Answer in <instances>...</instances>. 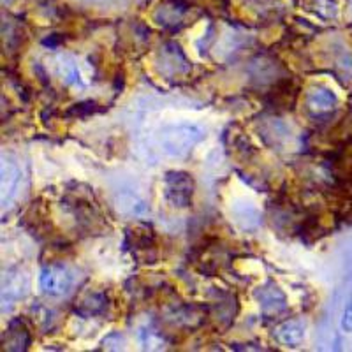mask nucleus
<instances>
[{"instance_id": "nucleus-1", "label": "nucleus", "mask_w": 352, "mask_h": 352, "mask_svg": "<svg viewBox=\"0 0 352 352\" xmlns=\"http://www.w3.org/2000/svg\"><path fill=\"white\" fill-rule=\"evenodd\" d=\"M206 138V129L194 122L169 124L160 131V146L168 155L185 157Z\"/></svg>"}, {"instance_id": "nucleus-2", "label": "nucleus", "mask_w": 352, "mask_h": 352, "mask_svg": "<svg viewBox=\"0 0 352 352\" xmlns=\"http://www.w3.org/2000/svg\"><path fill=\"white\" fill-rule=\"evenodd\" d=\"M196 182L187 171H168L164 176V197L173 208L185 210L192 206Z\"/></svg>"}, {"instance_id": "nucleus-3", "label": "nucleus", "mask_w": 352, "mask_h": 352, "mask_svg": "<svg viewBox=\"0 0 352 352\" xmlns=\"http://www.w3.org/2000/svg\"><path fill=\"white\" fill-rule=\"evenodd\" d=\"M39 285L48 296H64L74 285V273L65 264H48L41 270Z\"/></svg>"}, {"instance_id": "nucleus-4", "label": "nucleus", "mask_w": 352, "mask_h": 352, "mask_svg": "<svg viewBox=\"0 0 352 352\" xmlns=\"http://www.w3.org/2000/svg\"><path fill=\"white\" fill-rule=\"evenodd\" d=\"M254 296H256L257 303H259L261 312L268 317L278 316L287 307V298H285L284 291L276 284H273V282H268V284L256 289Z\"/></svg>"}, {"instance_id": "nucleus-5", "label": "nucleus", "mask_w": 352, "mask_h": 352, "mask_svg": "<svg viewBox=\"0 0 352 352\" xmlns=\"http://www.w3.org/2000/svg\"><path fill=\"white\" fill-rule=\"evenodd\" d=\"M157 64H159L160 72L168 74L169 78L180 76V74H185V72H188V69H190L187 56L184 55L180 46L175 43H168L160 48L159 62H157Z\"/></svg>"}, {"instance_id": "nucleus-6", "label": "nucleus", "mask_w": 352, "mask_h": 352, "mask_svg": "<svg viewBox=\"0 0 352 352\" xmlns=\"http://www.w3.org/2000/svg\"><path fill=\"white\" fill-rule=\"evenodd\" d=\"M2 178H0V187H2V208H8L12 197L16 196V190L21 182L20 166L12 159H2Z\"/></svg>"}, {"instance_id": "nucleus-7", "label": "nucleus", "mask_w": 352, "mask_h": 352, "mask_svg": "<svg viewBox=\"0 0 352 352\" xmlns=\"http://www.w3.org/2000/svg\"><path fill=\"white\" fill-rule=\"evenodd\" d=\"M231 215L238 228L243 231H254L259 228L261 220H263L257 206L250 201H236L231 206Z\"/></svg>"}, {"instance_id": "nucleus-8", "label": "nucleus", "mask_w": 352, "mask_h": 352, "mask_svg": "<svg viewBox=\"0 0 352 352\" xmlns=\"http://www.w3.org/2000/svg\"><path fill=\"white\" fill-rule=\"evenodd\" d=\"M28 278L21 270H9L6 273L4 280H2V301L12 303V301L20 300L27 294Z\"/></svg>"}, {"instance_id": "nucleus-9", "label": "nucleus", "mask_w": 352, "mask_h": 352, "mask_svg": "<svg viewBox=\"0 0 352 352\" xmlns=\"http://www.w3.org/2000/svg\"><path fill=\"white\" fill-rule=\"evenodd\" d=\"M185 16H187V6L184 2H178V0L160 4L155 12L157 23L166 28H178L184 23Z\"/></svg>"}, {"instance_id": "nucleus-10", "label": "nucleus", "mask_w": 352, "mask_h": 352, "mask_svg": "<svg viewBox=\"0 0 352 352\" xmlns=\"http://www.w3.org/2000/svg\"><path fill=\"white\" fill-rule=\"evenodd\" d=\"M275 338L285 347H298L305 340V322L300 319L285 320L275 329Z\"/></svg>"}, {"instance_id": "nucleus-11", "label": "nucleus", "mask_w": 352, "mask_h": 352, "mask_svg": "<svg viewBox=\"0 0 352 352\" xmlns=\"http://www.w3.org/2000/svg\"><path fill=\"white\" fill-rule=\"evenodd\" d=\"M336 100H338L336 99V94L333 92L331 88L320 87V85L312 87L307 94L308 108L316 113L329 111V109H333L336 106Z\"/></svg>"}, {"instance_id": "nucleus-12", "label": "nucleus", "mask_w": 352, "mask_h": 352, "mask_svg": "<svg viewBox=\"0 0 352 352\" xmlns=\"http://www.w3.org/2000/svg\"><path fill=\"white\" fill-rule=\"evenodd\" d=\"M108 307V298L104 292L100 291H88L81 294L80 300L76 301V312L85 317H92L102 314Z\"/></svg>"}, {"instance_id": "nucleus-13", "label": "nucleus", "mask_w": 352, "mask_h": 352, "mask_svg": "<svg viewBox=\"0 0 352 352\" xmlns=\"http://www.w3.org/2000/svg\"><path fill=\"white\" fill-rule=\"evenodd\" d=\"M127 243L136 252H146L153 250L157 245L155 232L148 226H134L127 231Z\"/></svg>"}, {"instance_id": "nucleus-14", "label": "nucleus", "mask_w": 352, "mask_h": 352, "mask_svg": "<svg viewBox=\"0 0 352 352\" xmlns=\"http://www.w3.org/2000/svg\"><path fill=\"white\" fill-rule=\"evenodd\" d=\"M4 345L8 351H27L30 345V333L25 328L23 322L12 320L8 326L4 335Z\"/></svg>"}, {"instance_id": "nucleus-15", "label": "nucleus", "mask_w": 352, "mask_h": 352, "mask_svg": "<svg viewBox=\"0 0 352 352\" xmlns=\"http://www.w3.org/2000/svg\"><path fill=\"white\" fill-rule=\"evenodd\" d=\"M116 203H118V210H120V212L132 217L146 215V213L150 212L148 203H146L141 196L132 192V190H125V192L118 194V196H116Z\"/></svg>"}, {"instance_id": "nucleus-16", "label": "nucleus", "mask_w": 352, "mask_h": 352, "mask_svg": "<svg viewBox=\"0 0 352 352\" xmlns=\"http://www.w3.org/2000/svg\"><path fill=\"white\" fill-rule=\"evenodd\" d=\"M58 72H60L62 80L69 85H81L83 83V76H81L80 65L71 56H60L58 58Z\"/></svg>"}, {"instance_id": "nucleus-17", "label": "nucleus", "mask_w": 352, "mask_h": 352, "mask_svg": "<svg viewBox=\"0 0 352 352\" xmlns=\"http://www.w3.org/2000/svg\"><path fill=\"white\" fill-rule=\"evenodd\" d=\"M314 11L326 20H333L338 16V4L335 0H314Z\"/></svg>"}, {"instance_id": "nucleus-18", "label": "nucleus", "mask_w": 352, "mask_h": 352, "mask_svg": "<svg viewBox=\"0 0 352 352\" xmlns=\"http://www.w3.org/2000/svg\"><path fill=\"white\" fill-rule=\"evenodd\" d=\"M342 329L347 333H352V296L349 298L347 305L344 308V314H342Z\"/></svg>"}, {"instance_id": "nucleus-19", "label": "nucleus", "mask_w": 352, "mask_h": 352, "mask_svg": "<svg viewBox=\"0 0 352 352\" xmlns=\"http://www.w3.org/2000/svg\"><path fill=\"white\" fill-rule=\"evenodd\" d=\"M88 2H108V0H88Z\"/></svg>"}]
</instances>
